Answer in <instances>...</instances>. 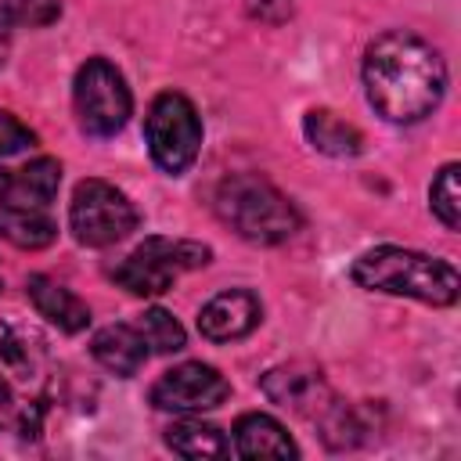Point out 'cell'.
Returning <instances> with one entry per match:
<instances>
[{"instance_id":"cell-1","label":"cell","mask_w":461,"mask_h":461,"mask_svg":"<svg viewBox=\"0 0 461 461\" xmlns=\"http://www.w3.org/2000/svg\"><path fill=\"white\" fill-rule=\"evenodd\" d=\"M364 90L385 122H418L443 101L447 65L421 36L393 29L364 50Z\"/></svg>"},{"instance_id":"cell-2","label":"cell","mask_w":461,"mask_h":461,"mask_svg":"<svg viewBox=\"0 0 461 461\" xmlns=\"http://www.w3.org/2000/svg\"><path fill=\"white\" fill-rule=\"evenodd\" d=\"M349 277L367 292L407 295V299H418L429 306H450L461 295V277L447 259L414 252V249H400V245L367 249L364 256L353 259Z\"/></svg>"},{"instance_id":"cell-3","label":"cell","mask_w":461,"mask_h":461,"mask_svg":"<svg viewBox=\"0 0 461 461\" xmlns=\"http://www.w3.org/2000/svg\"><path fill=\"white\" fill-rule=\"evenodd\" d=\"M216 212L238 238H245L252 245L288 241L303 223L295 205L270 180L252 176V173L227 176L216 187Z\"/></svg>"},{"instance_id":"cell-4","label":"cell","mask_w":461,"mask_h":461,"mask_svg":"<svg viewBox=\"0 0 461 461\" xmlns=\"http://www.w3.org/2000/svg\"><path fill=\"white\" fill-rule=\"evenodd\" d=\"M43 378H47V364L40 339L18 324L0 321V425H11L22 436H36L43 411H36L25 396H18V385L40 393Z\"/></svg>"},{"instance_id":"cell-5","label":"cell","mask_w":461,"mask_h":461,"mask_svg":"<svg viewBox=\"0 0 461 461\" xmlns=\"http://www.w3.org/2000/svg\"><path fill=\"white\" fill-rule=\"evenodd\" d=\"M209 245L202 241H187V238H148L144 245H137L115 270L112 277L133 292V295H162L173 288V281L184 270L205 267L209 263Z\"/></svg>"},{"instance_id":"cell-6","label":"cell","mask_w":461,"mask_h":461,"mask_svg":"<svg viewBox=\"0 0 461 461\" xmlns=\"http://www.w3.org/2000/svg\"><path fill=\"white\" fill-rule=\"evenodd\" d=\"M144 140L151 151V162L166 169L169 176H180L202 148V122L194 104L184 94H158L144 115Z\"/></svg>"},{"instance_id":"cell-7","label":"cell","mask_w":461,"mask_h":461,"mask_svg":"<svg viewBox=\"0 0 461 461\" xmlns=\"http://www.w3.org/2000/svg\"><path fill=\"white\" fill-rule=\"evenodd\" d=\"M72 101H76L79 126L90 137H115L126 126L130 108H133L122 72L104 58H86L79 65L76 83H72Z\"/></svg>"},{"instance_id":"cell-8","label":"cell","mask_w":461,"mask_h":461,"mask_svg":"<svg viewBox=\"0 0 461 461\" xmlns=\"http://www.w3.org/2000/svg\"><path fill=\"white\" fill-rule=\"evenodd\" d=\"M68 223L79 245L104 249L122 241L137 227L133 202L108 180H83L68 205Z\"/></svg>"},{"instance_id":"cell-9","label":"cell","mask_w":461,"mask_h":461,"mask_svg":"<svg viewBox=\"0 0 461 461\" xmlns=\"http://www.w3.org/2000/svg\"><path fill=\"white\" fill-rule=\"evenodd\" d=\"M227 396H230V382L212 364L202 360L176 364L151 385V403L158 411H180V414L220 407Z\"/></svg>"},{"instance_id":"cell-10","label":"cell","mask_w":461,"mask_h":461,"mask_svg":"<svg viewBox=\"0 0 461 461\" xmlns=\"http://www.w3.org/2000/svg\"><path fill=\"white\" fill-rule=\"evenodd\" d=\"M263 317V306L259 299L249 292V288H230V292H220L212 295L202 313H198V331L209 339V342H234V339H245Z\"/></svg>"},{"instance_id":"cell-11","label":"cell","mask_w":461,"mask_h":461,"mask_svg":"<svg viewBox=\"0 0 461 461\" xmlns=\"http://www.w3.org/2000/svg\"><path fill=\"white\" fill-rule=\"evenodd\" d=\"M263 393L274 403L292 407L295 414H306V418H321V411L331 403V393H328L321 371L303 367V364H288V367L267 371L263 375Z\"/></svg>"},{"instance_id":"cell-12","label":"cell","mask_w":461,"mask_h":461,"mask_svg":"<svg viewBox=\"0 0 461 461\" xmlns=\"http://www.w3.org/2000/svg\"><path fill=\"white\" fill-rule=\"evenodd\" d=\"M61 184V166L54 158H36L22 169H0V205L43 209Z\"/></svg>"},{"instance_id":"cell-13","label":"cell","mask_w":461,"mask_h":461,"mask_svg":"<svg viewBox=\"0 0 461 461\" xmlns=\"http://www.w3.org/2000/svg\"><path fill=\"white\" fill-rule=\"evenodd\" d=\"M25 295L32 299L36 313L47 317L58 331L76 335V331H83V328L90 324V310H86V303H83L79 295H72L65 285L43 277V274H32V277L25 281Z\"/></svg>"},{"instance_id":"cell-14","label":"cell","mask_w":461,"mask_h":461,"mask_svg":"<svg viewBox=\"0 0 461 461\" xmlns=\"http://www.w3.org/2000/svg\"><path fill=\"white\" fill-rule=\"evenodd\" d=\"M90 349H94V360L101 367H108V371H115L122 378L137 375L140 364L148 360V346H144L137 324H108V328H101L94 335Z\"/></svg>"},{"instance_id":"cell-15","label":"cell","mask_w":461,"mask_h":461,"mask_svg":"<svg viewBox=\"0 0 461 461\" xmlns=\"http://www.w3.org/2000/svg\"><path fill=\"white\" fill-rule=\"evenodd\" d=\"M234 450L249 461L256 457H295V443L285 432L281 421H274L270 414H241L234 425Z\"/></svg>"},{"instance_id":"cell-16","label":"cell","mask_w":461,"mask_h":461,"mask_svg":"<svg viewBox=\"0 0 461 461\" xmlns=\"http://www.w3.org/2000/svg\"><path fill=\"white\" fill-rule=\"evenodd\" d=\"M303 133H306V140H310L317 151H324V155H331V158H353V155H360V148H364L360 130L349 126L346 119H339V115L328 112V108L306 112Z\"/></svg>"},{"instance_id":"cell-17","label":"cell","mask_w":461,"mask_h":461,"mask_svg":"<svg viewBox=\"0 0 461 461\" xmlns=\"http://www.w3.org/2000/svg\"><path fill=\"white\" fill-rule=\"evenodd\" d=\"M0 234L18 249H47L58 238V227L43 209L0 205Z\"/></svg>"},{"instance_id":"cell-18","label":"cell","mask_w":461,"mask_h":461,"mask_svg":"<svg viewBox=\"0 0 461 461\" xmlns=\"http://www.w3.org/2000/svg\"><path fill=\"white\" fill-rule=\"evenodd\" d=\"M166 443H169V450L180 454V457H223V454L230 450L227 436H223L216 425L191 421V418L173 421V425L166 429Z\"/></svg>"},{"instance_id":"cell-19","label":"cell","mask_w":461,"mask_h":461,"mask_svg":"<svg viewBox=\"0 0 461 461\" xmlns=\"http://www.w3.org/2000/svg\"><path fill=\"white\" fill-rule=\"evenodd\" d=\"M137 331H140V339H144V346H148L151 353H176V349H184V342H187L180 321H176L169 310H158V306L137 317Z\"/></svg>"},{"instance_id":"cell-20","label":"cell","mask_w":461,"mask_h":461,"mask_svg":"<svg viewBox=\"0 0 461 461\" xmlns=\"http://www.w3.org/2000/svg\"><path fill=\"white\" fill-rule=\"evenodd\" d=\"M457 162H447L439 173H436V180H432V187H429V202H432V212H436V220L447 227V230H457L461 227V187H457Z\"/></svg>"},{"instance_id":"cell-21","label":"cell","mask_w":461,"mask_h":461,"mask_svg":"<svg viewBox=\"0 0 461 461\" xmlns=\"http://www.w3.org/2000/svg\"><path fill=\"white\" fill-rule=\"evenodd\" d=\"M61 7L58 0H0V25L11 32L14 25H47L50 18H58Z\"/></svg>"},{"instance_id":"cell-22","label":"cell","mask_w":461,"mask_h":461,"mask_svg":"<svg viewBox=\"0 0 461 461\" xmlns=\"http://www.w3.org/2000/svg\"><path fill=\"white\" fill-rule=\"evenodd\" d=\"M29 144H32V130H29V126H22L11 112H4V108H0V158L18 155V151H25Z\"/></svg>"},{"instance_id":"cell-23","label":"cell","mask_w":461,"mask_h":461,"mask_svg":"<svg viewBox=\"0 0 461 461\" xmlns=\"http://www.w3.org/2000/svg\"><path fill=\"white\" fill-rule=\"evenodd\" d=\"M249 11H252L259 22L277 25V22H285V18L292 14V0H249Z\"/></svg>"},{"instance_id":"cell-24","label":"cell","mask_w":461,"mask_h":461,"mask_svg":"<svg viewBox=\"0 0 461 461\" xmlns=\"http://www.w3.org/2000/svg\"><path fill=\"white\" fill-rule=\"evenodd\" d=\"M4 58H7V29L0 25V65H4Z\"/></svg>"}]
</instances>
